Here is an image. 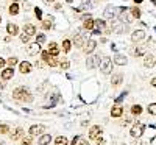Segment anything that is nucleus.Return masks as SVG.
<instances>
[{"label": "nucleus", "mask_w": 156, "mask_h": 145, "mask_svg": "<svg viewBox=\"0 0 156 145\" xmlns=\"http://www.w3.org/2000/svg\"><path fill=\"white\" fill-rule=\"evenodd\" d=\"M22 145H31L33 143V136H23L22 140H20Z\"/></svg>", "instance_id": "e433bc0d"}, {"label": "nucleus", "mask_w": 156, "mask_h": 145, "mask_svg": "<svg viewBox=\"0 0 156 145\" xmlns=\"http://www.w3.org/2000/svg\"><path fill=\"white\" fill-rule=\"evenodd\" d=\"M151 2H153V3H154V5H156V0H151Z\"/></svg>", "instance_id": "3c124183"}, {"label": "nucleus", "mask_w": 156, "mask_h": 145, "mask_svg": "<svg viewBox=\"0 0 156 145\" xmlns=\"http://www.w3.org/2000/svg\"><path fill=\"white\" fill-rule=\"evenodd\" d=\"M45 64L48 65V67H58V65H59V59H58V56H50Z\"/></svg>", "instance_id": "c756f323"}, {"label": "nucleus", "mask_w": 156, "mask_h": 145, "mask_svg": "<svg viewBox=\"0 0 156 145\" xmlns=\"http://www.w3.org/2000/svg\"><path fill=\"white\" fill-rule=\"evenodd\" d=\"M112 65H114V62H112V59L109 58V56H101V61H100V72L103 73V75H109V73H112Z\"/></svg>", "instance_id": "f03ea898"}, {"label": "nucleus", "mask_w": 156, "mask_h": 145, "mask_svg": "<svg viewBox=\"0 0 156 145\" xmlns=\"http://www.w3.org/2000/svg\"><path fill=\"white\" fill-rule=\"evenodd\" d=\"M61 48H62L64 53H69V51L72 50V41H70V39H64V41H62V45H61Z\"/></svg>", "instance_id": "c85d7f7f"}, {"label": "nucleus", "mask_w": 156, "mask_h": 145, "mask_svg": "<svg viewBox=\"0 0 156 145\" xmlns=\"http://www.w3.org/2000/svg\"><path fill=\"white\" fill-rule=\"evenodd\" d=\"M12 76H14V67H5L2 72H0V78H2L3 81L11 80Z\"/></svg>", "instance_id": "f8f14e48"}, {"label": "nucleus", "mask_w": 156, "mask_h": 145, "mask_svg": "<svg viewBox=\"0 0 156 145\" xmlns=\"http://www.w3.org/2000/svg\"><path fill=\"white\" fill-rule=\"evenodd\" d=\"M11 2H17V0H11Z\"/></svg>", "instance_id": "864d4df0"}, {"label": "nucleus", "mask_w": 156, "mask_h": 145, "mask_svg": "<svg viewBox=\"0 0 156 145\" xmlns=\"http://www.w3.org/2000/svg\"><path fill=\"white\" fill-rule=\"evenodd\" d=\"M12 98L17 101H25V103H31L33 101V95L27 86H17L12 90Z\"/></svg>", "instance_id": "f257e3e1"}, {"label": "nucleus", "mask_w": 156, "mask_h": 145, "mask_svg": "<svg viewBox=\"0 0 156 145\" xmlns=\"http://www.w3.org/2000/svg\"><path fill=\"white\" fill-rule=\"evenodd\" d=\"M0 23H2V16H0Z\"/></svg>", "instance_id": "603ef678"}, {"label": "nucleus", "mask_w": 156, "mask_h": 145, "mask_svg": "<svg viewBox=\"0 0 156 145\" xmlns=\"http://www.w3.org/2000/svg\"><path fill=\"white\" fill-rule=\"evenodd\" d=\"M133 2H134V5H139V3L144 2V0H133Z\"/></svg>", "instance_id": "49530a36"}, {"label": "nucleus", "mask_w": 156, "mask_h": 145, "mask_svg": "<svg viewBox=\"0 0 156 145\" xmlns=\"http://www.w3.org/2000/svg\"><path fill=\"white\" fill-rule=\"evenodd\" d=\"M97 2H101V0H97Z\"/></svg>", "instance_id": "5fc2aeb1"}, {"label": "nucleus", "mask_w": 156, "mask_h": 145, "mask_svg": "<svg viewBox=\"0 0 156 145\" xmlns=\"http://www.w3.org/2000/svg\"><path fill=\"white\" fill-rule=\"evenodd\" d=\"M0 145H2V142H0Z\"/></svg>", "instance_id": "6e6d98bb"}, {"label": "nucleus", "mask_w": 156, "mask_h": 145, "mask_svg": "<svg viewBox=\"0 0 156 145\" xmlns=\"http://www.w3.org/2000/svg\"><path fill=\"white\" fill-rule=\"evenodd\" d=\"M19 37H20V41H22L23 44H28V42H30V36H28V34H25L23 31H22V34H20Z\"/></svg>", "instance_id": "79ce46f5"}, {"label": "nucleus", "mask_w": 156, "mask_h": 145, "mask_svg": "<svg viewBox=\"0 0 156 145\" xmlns=\"http://www.w3.org/2000/svg\"><path fill=\"white\" fill-rule=\"evenodd\" d=\"M47 50H48L50 56H58L59 51H61V48H59V45H58L56 42H50L48 47H47Z\"/></svg>", "instance_id": "6ab92c4d"}, {"label": "nucleus", "mask_w": 156, "mask_h": 145, "mask_svg": "<svg viewBox=\"0 0 156 145\" xmlns=\"http://www.w3.org/2000/svg\"><path fill=\"white\" fill-rule=\"evenodd\" d=\"M92 8H94V3L90 2V0H83V2H81V6H80V8H73L72 11L81 12V11H90Z\"/></svg>", "instance_id": "ddd939ff"}, {"label": "nucleus", "mask_w": 156, "mask_h": 145, "mask_svg": "<svg viewBox=\"0 0 156 145\" xmlns=\"http://www.w3.org/2000/svg\"><path fill=\"white\" fill-rule=\"evenodd\" d=\"M41 44H37V42H33V44H28V48H27V53L30 56H37V55H41Z\"/></svg>", "instance_id": "1a4fd4ad"}, {"label": "nucleus", "mask_w": 156, "mask_h": 145, "mask_svg": "<svg viewBox=\"0 0 156 145\" xmlns=\"http://www.w3.org/2000/svg\"><path fill=\"white\" fill-rule=\"evenodd\" d=\"M144 131H145V125L140 123V122H136L131 129H129V136H131L133 139H140L142 136H144Z\"/></svg>", "instance_id": "7ed1b4c3"}, {"label": "nucleus", "mask_w": 156, "mask_h": 145, "mask_svg": "<svg viewBox=\"0 0 156 145\" xmlns=\"http://www.w3.org/2000/svg\"><path fill=\"white\" fill-rule=\"evenodd\" d=\"M147 112H148L150 115H156V103H148Z\"/></svg>", "instance_id": "c9c22d12"}, {"label": "nucleus", "mask_w": 156, "mask_h": 145, "mask_svg": "<svg viewBox=\"0 0 156 145\" xmlns=\"http://www.w3.org/2000/svg\"><path fill=\"white\" fill-rule=\"evenodd\" d=\"M145 39H147V33H145V30H142V28L134 30L131 33V42H134V44H140V42H144Z\"/></svg>", "instance_id": "20e7f679"}, {"label": "nucleus", "mask_w": 156, "mask_h": 145, "mask_svg": "<svg viewBox=\"0 0 156 145\" xmlns=\"http://www.w3.org/2000/svg\"><path fill=\"white\" fill-rule=\"evenodd\" d=\"M112 62H114L115 65H126L128 59H126V56L122 55V53H115L114 58H112Z\"/></svg>", "instance_id": "f3484780"}, {"label": "nucleus", "mask_w": 156, "mask_h": 145, "mask_svg": "<svg viewBox=\"0 0 156 145\" xmlns=\"http://www.w3.org/2000/svg\"><path fill=\"white\" fill-rule=\"evenodd\" d=\"M58 67H61L62 70H67L69 67H70V61L67 59V58H62V59H59V65Z\"/></svg>", "instance_id": "2f4dec72"}, {"label": "nucleus", "mask_w": 156, "mask_h": 145, "mask_svg": "<svg viewBox=\"0 0 156 145\" xmlns=\"http://www.w3.org/2000/svg\"><path fill=\"white\" fill-rule=\"evenodd\" d=\"M122 81H123V75H122L120 72L112 73V76H111V86H112V87L120 86V84H122Z\"/></svg>", "instance_id": "dca6fc26"}, {"label": "nucleus", "mask_w": 156, "mask_h": 145, "mask_svg": "<svg viewBox=\"0 0 156 145\" xmlns=\"http://www.w3.org/2000/svg\"><path fill=\"white\" fill-rule=\"evenodd\" d=\"M6 33H8L9 36H17V34H19V27H17L16 23L9 22V23H6Z\"/></svg>", "instance_id": "aec40b11"}, {"label": "nucleus", "mask_w": 156, "mask_h": 145, "mask_svg": "<svg viewBox=\"0 0 156 145\" xmlns=\"http://www.w3.org/2000/svg\"><path fill=\"white\" fill-rule=\"evenodd\" d=\"M150 86L156 87V76H154V78H151V81H150Z\"/></svg>", "instance_id": "a18cd8bd"}, {"label": "nucleus", "mask_w": 156, "mask_h": 145, "mask_svg": "<svg viewBox=\"0 0 156 145\" xmlns=\"http://www.w3.org/2000/svg\"><path fill=\"white\" fill-rule=\"evenodd\" d=\"M41 58H42V61H44V62H47V61H48V58H50V53H48V50H47V48L41 51Z\"/></svg>", "instance_id": "a19ab883"}, {"label": "nucleus", "mask_w": 156, "mask_h": 145, "mask_svg": "<svg viewBox=\"0 0 156 145\" xmlns=\"http://www.w3.org/2000/svg\"><path fill=\"white\" fill-rule=\"evenodd\" d=\"M133 55L137 58V56H145L147 55V47H144V45H137L134 50H133Z\"/></svg>", "instance_id": "b1692460"}, {"label": "nucleus", "mask_w": 156, "mask_h": 145, "mask_svg": "<svg viewBox=\"0 0 156 145\" xmlns=\"http://www.w3.org/2000/svg\"><path fill=\"white\" fill-rule=\"evenodd\" d=\"M19 11H20V5H19L17 2H12V3L9 5V8H8V12H9L11 16H17Z\"/></svg>", "instance_id": "5701e85b"}, {"label": "nucleus", "mask_w": 156, "mask_h": 145, "mask_svg": "<svg viewBox=\"0 0 156 145\" xmlns=\"http://www.w3.org/2000/svg\"><path fill=\"white\" fill-rule=\"evenodd\" d=\"M66 2H67V3H72V2H75V0H66Z\"/></svg>", "instance_id": "8fccbe9b"}, {"label": "nucleus", "mask_w": 156, "mask_h": 145, "mask_svg": "<svg viewBox=\"0 0 156 145\" xmlns=\"http://www.w3.org/2000/svg\"><path fill=\"white\" fill-rule=\"evenodd\" d=\"M95 48H97V41L95 39H87V41L84 42V45H83V53L89 56V55H92L95 51Z\"/></svg>", "instance_id": "39448f33"}, {"label": "nucleus", "mask_w": 156, "mask_h": 145, "mask_svg": "<svg viewBox=\"0 0 156 145\" xmlns=\"http://www.w3.org/2000/svg\"><path fill=\"white\" fill-rule=\"evenodd\" d=\"M101 133H103V128H101L100 125H92V126L89 128L87 136H89L90 140H97V139L101 136Z\"/></svg>", "instance_id": "423d86ee"}, {"label": "nucleus", "mask_w": 156, "mask_h": 145, "mask_svg": "<svg viewBox=\"0 0 156 145\" xmlns=\"http://www.w3.org/2000/svg\"><path fill=\"white\" fill-rule=\"evenodd\" d=\"M55 145H69V139L66 136H58L55 139Z\"/></svg>", "instance_id": "72a5a7b5"}, {"label": "nucleus", "mask_w": 156, "mask_h": 145, "mask_svg": "<svg viewBox=\"0 0 156 145\" xmlns=\"http://www.w3.org/2000/svg\"><path fill=\"white\" fill-rule=\"evenodd\" d=\"M144 108H142V104H133L131 106V115H140Z\"/></svg>", "instance_id": "7c9ffc66"}, {"label": "nucleus", "mask_w": 156, "mask_h": 145, "mask_svg": "<svg viewBox=\"0 0 156 145\" xmlns=\"http://www.w3.org/2000/svg\"><path fill=\"white\" fill-rule=\"evenodd\" d=\"M103 143H105V139H103V137L100 136V137L97 139V145H103Z\"/></svg>", "instance_id": "c03bdc74"}, {"label": "nucleus", "mask_w": 156, "mask_h": 145, "mask_svg": "<svg viewBox=\"0 0 156 145\" xmlns=\"http://www.w3.org/2000/svg\"><path fill=\"white\" fill-rule=\"evenodd\" d=\"M23 33L28 34L30 37H31V36H36V27H34L33 23H25V25H23Z\"/></svg>", "instance_id": "4be33fe9"}, {"label": "nucleus", "mask_w": 156, "mask_h": 145, "mask_svg": "<svg viewBox=\"0 0 156 145\" xmlns=\"http://www.w3.org/2000/svg\"><path fill=\"white\" fill-rule=\"evenodd\" d=\"M128 11L131 12V17H133V19H140V16H142V11H140V8H139L137 5L131 6Z\"/></svg>", "instance_id": "393cba45"}, {"label": "nucleus", "mask_w": 156, "mask_h": 145, "mask_svg": "<svg viewBox=\"0 0 156 145\" xmlns=\"http://www.w3.org/2000/svg\"><path fill=\"white\" fill-rule=\"evenodd\" d=\"M5 67H6V59L0 56V70H3Z\"/></svg>", "instance_id": "37998d69"}, {"label": "nucleus", "mask_w": 156, "mask_h": 145, "mask_svg": "<svg viewBox=\"0 0 156 145\" xmlns=\"http://www.w3.org/2000/svg\"><path fill=\"white\" fill-rule=\"evenodd\" d=\"M70 145H89V142L84 137H81V136H73Z\"/></svg>", "instance_id": "a878e982"}, {"label": "nucleus", "mask_w": 156, "mask_h": 145, "mask_svg": "<svg viewBox=\"0 0 156 145\" xmlns=\"http://www.w3.org/2000/svg\"><path fill=\"white\" fill-rule=\"evenodd\" d=\"M45 39H47V37H45L44 33H37V34H36V42H37V44L42 45V44L45 42Z\"/></svg>", "instance_id": "4c0bfd02"}, {"label": "nucleus", "mask_w": 156, "mask_h": 145, "mask_svg": "<svg viewBox=\"0 0 156 145\" xmlns=\"http://www.w3.org/2000/svg\"><path fill=\"white\" fill-rule=\"evenodd\" d=\"M133 145H145V143H142V142H137V140H134V142H133Z\"/></svg>", "instance_id": "de8ad7c7"}, {"label": "nucleus", "mask_w": 156, "mask_h": 145, "mask_svg": "<svg viewBox=\"0 0 156 145\" xmlns=\"http://www.w3.org/2000/svg\"><path fill=\"white\" fill-rule=\"evenodd\" d=\"M100 61H101V56L100 55H92V56H87V59H86V67L87 69H95V67H98L100 65Z\"/></svg>", "instance_id": "0eeeda50"}, {"label": "nucleus", "mask_w": 156, "mask_h": 145, "mask_svg": "<svg viewBox=\"0 0 156 145\" xmlns=\"http://www.w3.org/2000/svg\"><path fill=\"white\" fill-rule=\"evenodd\" d=\"M31 70H33V65L28 61H20L19 62V72L22 75H28V73H31Z\"/></svg>", "instance_id": "9b49d317"}, {"label": "nucleus", "mask_w": 156, "mask_h": 145, "mask_svg": "<svg viewBox=\"0 0 156 145\" xmlns=\"http://www.w3.org/2000/svg\"><path fill=\"white\" fill-rule=\"evenodd\" d=\"M125 97H126V90H125V92H122V94H120L119 97H117V98L114 100V104H120V103L125 100Z\"/></svg>", "instance_id": "ea45409f"}, {"label": "nucleus", "mask_w": 156, "mask_h": 145, "mask_svg": "<svg viewBox=\"0 0 156 145\" xmlns=\"http://www.w3.org/2000/svg\"><path fill=\"white\" fill-rule=\"evenodd\" d=\"M17 64H19V58L17 56H9L6 59V65H8V67H14V65H17Z\"/></svg>", "instance_id": "473e14b6"}, {"label": "nucleus", "mask_w": 156, "mask_h": 145, "mask_svg": "<svg viewBox=\"0 0 156 145\" xmlns=\"http://www.w3.org/2000/svg\"><path fill=\"white\" fill-rule=\"evenodd\" d=\"M50 142H51V136L48 133L41 134L39 139H37V145H50Z\"/></svg>", "instance_id": "412c9836"}, {"label": "nucleus", "mask_w": 156, "mask_h": 145, "mask_svg": "<svg viewBox=\"0 0 156 145\" xmlns=\"http://www.w3.org/2000/svg\"><path fill=\"white\" fill-rule=\"evenodd\" d=\"M11 126L8 123H0V134H9Z\"/></svg>", "instance_id": "f704fd0d"}, {"label": "nucleus", "mask_w": 156, "mask_h": 145, "mask_svg": "<svg viewBox=\"0 0 156 145\" xmlns=\"http://www.w3.org/2000/svg\"><path fill=\"white\" fill-rule=\"evenodd\" d=\"M114 16H115V6H112V5H108L106 8H105V12H103V19H114Z\"/></svg>", "instance_id": "a211bd4d"}, {"label": "nucleus", "mask_w": 156, "mask_h": 145, "mask_svg": "<svg viewBox=\"0 0 156 145\" xmlns=\"http://www.w3.org/2000/svg\"><path fill=\"white\" fill-rule=\"evenodd\" d=\"M23 136H25V131H23L22 126H14V128L9 131V139H11V140H19V139H22Z\"/></svg>", "instance_id": "6e6552de"}, {"label": "nucleus", "mask_w": 156, "mask_h": 145, "mask_svg": "<svg viewBox=\"0 0 156 145\" xmlns=\"http://www.w3.org/2000/svg\"><path fill=\"white\" fill-rule=\"evenodd\" d=\"M53 16H48L45 20H42V28L44 30H51V28H53Z\"/></svg>", "instance_id": "bb28decb"}, {"label": "nucleus", "mask_w": 156, "mask_h": 145, "mask_svg": "<svg viewBox=\"0 0 156 145\" xmlns=\"http://www.w3.org/2000/svg\"><path fill=\"white\" fill-rule=\"evenodd\" d=\"M123 106L122 104H114V106L111 108V117L112 118H119V117H122L123 115Z\"/></svg>", "instance_id": "2eb2a0df"}, {"label": "nucleus", "mask_w": 156, "mask_h": 145, "mask_svg": "<svg viewBox=\"0 0 156 145\" xmlns=\"http://www.w3.org/2000/svg\"><path fill=\"white\" fill-rule=\"evenodd\" d=\"M45 2H48V3H53V2H55V0H45Z\"/></svg>", "instance_id": "09e8293b"}, {"label": "nucleus", "mask_w": 156, "mask_h": 145, "mask_svg": "<svg viewBox=\"0 0 156 145\" xmlns=\"http://www.w3.org/2000/svg\"><path fill=\"white\" fill-rule=\"evenodd\" d=\"M144 65H145L147 69L154 67V65H156V56L151 55V53H147V55L144 56Z\"/></svg>", "instance_id": "4468645a"}, {"label": "nucleus", "mask_w": 156, "mask_h": 145, "mask_svg": "<svg viewBox=\"0 0 156 145\" xmlns=\"http://www.w3.org/2000/svg\"><path fill=\"white\" fill-rule=\"evenodd\" d=\"M33 11H34V16H36V19L37 20H42V9L41 8H33Z\"/></svg>", "instance_id": "58836bf2"}, {"label": "nucleus", "mask_w": 156, "mask_h": 145, "mask_svg": "<svg viewBox=\"0 0 156 145\" xmlns=\"http://www.w3.org/2000/svg\"><path fill=\"white\" fill-rule=\"evenodd\" d=\"M83 28H84L86 31H92V28H94V19L89 17V19L83 20Z\"/></svg>", "instance_id": "cd10ccee"}, {"label": "nucleus", "mask_w": 156, "mask_h": 145, "mask_svg": "<svg viewBox=\"0 0 156 145\" xmlns=\"http://www.w3.org/2000/svg\"><path fill=\"white\" fill-rule=\"evenodd\" d=\"M44 131H45V126L44 125H31L30 128H28V133H30V136H41V134H44Z\"/></svg>", "instance_id": "9d476101"}]
</instances>
